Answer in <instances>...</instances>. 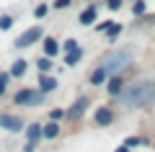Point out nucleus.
<instances>
[{"instance_id": "obj_28", "label": "nucleus", "mask_w": 155, "mask_h": 152, "mask_svg": "<svg viewBox=\"0 0 155 152\" xmlns=\"http://www.w3.org/2000/svg\"><path fill=\"white\" fill-rule=\"evenodd\" d=\"M23 150H26V152H34V150H36V142H26V147H23Z\"/></svg>"}, {"instance_id": "obj_30", "label": "nucleus", "mask_w": 155, "mask_h": 152, "mask_svg": "<svg viewBox=\"0 0 155 152\" xmlns=\"http://www.w3.org/2000/svg\"><path fill=\"white\" fill-rule=\"evenodd\" d=\"M116 152H129V147H119V150H116Z\"/></svg>"}, {"instance_id": "obj_18", "label": "nucleus", "mask_w": 155, "mask_h": 152, "mask_svg": "<svg viewBox=\"0 0 155 152\" xmlns=\"http://www.w3.org/2000/svg\"><path fill=\"white\" fill-rule=\"evenodd\" d=\"M11 26H13V18L11 16H3V18H0V28H3V31H8Z\"/></svg>"}, {"instance_id": "obj_29", "label": "nucleus", "mask_w": 155, "mask_h": 152, "mask_svg": "<svg viewBox=\"0 0 155 152\" xmlns=\"http://www.w3.org/2000/svg\"><path fill=\"white\" fill-rule=\"evenodd\" d=\"M109 23H111V21H104V23H98L96 28H98V31H106V28H109Z\"/></svg>"}, {"instance_id": "obj_6", "label": "nucleus", "mask_w": 155, "mask_h": 152, "mask_svg": "<svg viewBox=\"0 0 155 152\" xmlns=\"http://www.w3.org/2000/svg\"><path fill=\"white\" fill-rule=\"evenodd\" d=\"M122 88H124V82H122L119 75H109V77H106V90H109V95H119Z\"/></svg>"}, {"instance_id": "obj_24", "label": "nucleus", "mask_w": 155, "mask_h": 152, "mask_svg": "<svg viewBox=\"0 0 155 152\" xmlns=\"http://www.w3.org/2000/svg\"><path fill=\"white\" fill-rule=\"evenodd\" d=\"M106 5H109L111 11H119V8H122V0H109V3H106Z\"/></svg>"}, {"instance_id": "obj_5", "label": "nucleus", "mask_w": 155, "mask_h": 152, "mask_svg": "<svg viewBox=\"0 0 155 152\" xmlns=\"http://www.w3.org/2000/svg\"><path fill=\"white\" fill-rule=\"evenodd\" d=\"M0 126H5L8 131H21L23 129L21 119H18V116H11V114H3V116H0Z\"/></svg>"}, {"instance_id": "obj_12", "label": "nucleus", "mask_w": 155, "mask_h": 152, "mask_svg": "<svg viewBox=\"0 0 155 152\" xmlns=\"http://www.w3.org/2000/svg\"><path fill=\"white\" fill-rule=\"evenodd\" d=\"M26 137H28V142H39L41 139V124H31L26 129Z\"/></svg>"}, {"instance_id": "obj_2", "label": "nucleus", "mask_w": 155, "mask_h": 152, "mask_svg": "<svg viewBox=\"0 0 155 152\" xmlns=\"http://www.w3.org/2000/svg\"><path fill=\"white\" fill-rule=\"evenodd\" d=\"M129 62H132V54H129V52H109V54L101 60L98 67L106 72V75H119Z\"/></svg>"}, {"instance_id": "obj_23", "label": "nucleus", "mask_w": 155, "mask_h": 152, "mask_svg": "<svg viewBox=\"0 0 155 152\" xmlns=\"http://www.w3.org/2000/svg\"><path fill=\"white\" fill-rule=\"evenodd\" d=\"M34 16H36V18H44L47 16V5H39L36 11H34Z\"/></svg>"}, {"instance_id": "obj_31", "label": "nucleus", "mask_w": 155, "mask_h": 152, "mask_svg": "<svg viewBox=\"0 0 155 152\" xmlns=\"http://www.w3.org/2000/svg\"><path fill=\"white\" fill-rule=\"evenodd\" d=\"M3 93H5V88H3V85H0V95H3Z\"/></svg>"}, {"instance_id": "obj_15", "label": "nucleus", "mask_w": 155, "mask_h": 152, "mask_svg": "<svg viewBox=\"0 0 155 152\" xmlns=\"http://www.w3.org/2000/svg\"><path fill=\"white\" fill-rule=\"evenodd\" d=\"M106 77H109V75H106V72L98 67V70H96L93 75H91V82H93V85H104V82H106Z\"/></svg>"}, {"instance_id": "obj_14", "label": "nucleus", "mask_w": 155, "mask_h": 152, "mask_svg": "<svg viewBox=\"0 0 155 152\" xmlns=\"http://www.w3.org/2000/svg\"><path fill=\"white\" fill-rule=\"evenodd\" d=\"M83 60V49H72V52H67V57H65V65H75V62H80Z\"/></svg>"}, {"instance_id": "obj_8", "label": "nucleus", "mask_w": 155, "mask_h": 152, "mask_svg": "<svg viewBox=\"0 0 155 152\" xmlns=\"http://www.w3.org/2000/svg\"><path fill=\"white\" fill-rule=\"evenodd\" d=\"M39 85H41V93H52L57 88V80H54V77H49L47 72H39Z\"/></svg>"}, {"instance_id": "obj_26", "label": "nucleus", "mask_w": 155, "mask_h": 152, "mask_svg": "<svg viewBox=\"0 0 155 152\" xmlns=\"http://www.w3.org/2000/svg\"><path fill=\"white\" fill-rule=\"evenodd\" d=\"M54 8H70V0H54Z\"/></svg>"}, {"instance_id": "obj_4", "label": "nucleus", "mask_w": 155, "mask_h": 152, "mask_svg": "<svg viewBox=\"0 0 155 152\" xmlns=\"http://www.w3.org/2000/svg\"><path fill=\"white\" fill-rule=\"evenodd\" d=\"M41 39V28L39 26H34V28H28V31H23L21 36L16 39V47H31L34 41H39Z\"/></svg>"}, {"instance_id": "obj_11", "label": "nucleus", "mask_w": 155, "mask_h": 152, "mask_svg": "<svg viewBox=\"0 0 155 152\" xmlns=\"http://www.w3.org/2000/svg\"><path fill=\"white\" fill-rule=\"evenodd\" d=\"M57 134H60V124H57V121H49V124L41 129V137H47V139H54Z\"/></svg>"}, {"instance_id": "obj_21", "label": "nucleus", "mask_w": 155, "mask_h": 152, "mask_svg": "<svg viewBox=\"0 0 155 152\" xmlns=\"http://www.w3.org/2000/svg\"><path fill=\"white\" fill-rule=\"evenodd\" d=\"M137 144H142V139H140V137H129V139L124 142V147H137Z\"/></svg>"}, {"instance_id": "obj_22", "label": "nucleus", "mask_w": 155, "mask_h": 152, "mask_svg": "<svg viewBox=\"0 0 155 152\" xmlns=\"http://www.w3.org/2000/svg\"><path fill=\"white\" fill-rule=\"evenodd\" d=\"M62 47H65V52H72V49L78 47V41H75V39H67V41L62 44Z\"/></svg>"}, {"instance_id": "obj_10", "label": "nucleus", "mask_w": 155, "mask_h": 152, "mask_svg": "<svg viewBox=\"0 0 155 152\" xmlns=\"http://www.w3.org/2000/svg\"><path fill=\"white\" fill-rule=\"evenodd\" d=\"M96 16H98L96 5H88V8H85L83 13H80V23H83V26H91V23L96 21Z\"/></svg>"}, {"instance_id": "obj_9", "label": "nucleus", "mask_w": 155, "mask_h": 152, "mask_svg": "<svg viewBox=\"0 0 155 152\" xmlns=\"http://www.w3.org/2000/svg\"><path fill=\"white\" fill-rule=\"evenodd\" d=\"M111 121H114V111H111V108H98V114H96V124L109 126Z\"/></svg>"}, {"instance_id": "obj_19", "label": "nucleus", "mask_w": 155, "mask_h": 152, "mask_svg": "<svg viewBox=\"0 0 155 152\" xmlns=\"http://www.w3.org/2000/svg\"><path fill=\"white\" fill-rule=\"evenodd\" d=\"M132 11H134V16H142V13H145V0H137Z\"/></svg>"}, {"instance_id": "obj_27", "label": "nucleus", "mask_w": 155, "mask_h": 152, "mask_svg": "<svg viewBox=\"0 0 155 152\" xmlns=\"http://www.w3.org/2000/svg\"><path fill=\"white\" fill-rule=\"evenodd\" d=\"M8 77H11V75H8V72H0V85H3V88L8 85Z\"/></svg>"}, {"instance_id": "obj_1", "label": "nucleus", "mask_w": 155, "mask_h": 152, "mask_svg": "<svg viewBox=\"0 0 155 152\" xmlns=\"http://www.w3.org/2000/svg\"><path fill=\"white\" fill-rule=\"evenodd\" d=\"M119 95H122L124 106H129V108L150 106V103L155 101V85H153V82H132V85L122 88Z\"/></svg>"}, {"instance_id": "obj_17", "label": "nucleus", "mask_w": 155, "mask_h": 152, "mask_svg": "<svg viewBox=\"0 0 155 152\" xmlns=\"http://www.w3.org/2000/svg\"><path fill=\"white\" fill-rule=\"evenodd\" d=\"M52 70V60L44 57V60H39V72H49Z\"/></svg>"}, {"instance_id": "obj_20", "label": "nucleus", "mask_w": 155, "mask_h": 152, "mask_svg": "<svg viewBox=\"0 0 155 152\" xmlns=\"http://www.w3.org/2000/svg\"><path fill=\"white\" fill-rule=\"evenodd\" d=\"M106 31H109V36H116V34L122 31V26H119V23H114V21H111V23H109V28H106Z\"/></svg>"}, {"instance_id": "obj_13", "label": "nucleus", "mask_w": 155, "mask_h": 152, "mask_svg": "<svg viewBox=\"0 0 155 152\" xmlns=\"http://www.w3.org/2000/svg\"><path fill=\"white\" fill-rule=\"evenodd\" d=\"M44 52H47V57H54L57 52H60V47H57V41H54L52 36L44 39Z\"/></svg>"}, {"instance_id": "obj_7", "label": "nucleus", "mask_w": 155, "mask_h": 152, "mask_svg": "<svg viewBox=\"0 0 155 152\" xmlns=\"http://www.w3.org/2000/svg\"><path fill=\"white\" fill-rule=\"evenodd\" d=\"M85 108H88V98H78L75 106L67 111V116H70V119H80V116L85 114Z\"/></svg>"}, {"instance_id": "obj_3", "label": "nucleus", "mask_w": 155, "mask_h": 152, "mask_svg": "<svg viewBox=\"0 0 155 152\" xmlns=\"http://www.w3.org/2000/svg\"><path fill=\"white\" fill-rule=\"evenodd\" d=\"M41 95H44L41 90H21V93H16V103L18 106H39Z\"/></svg>"}, {"instance_id": "obj_16", "label": "nucleus", "mask_w": 155, "mask_h": 152, "mask_svg": "<svg viewBox=\"0 0 155 152\" xmlns=\"http://www.w3.org/2000/svg\"><path fill=\"white\" fill-rule=\"evenodd\" d=\"M23 72H26V62H23V60H18V62H13V67H11V75H16V77H21Z\"/></svg>"}, {"instance_id": "obj_25", "label": "nucleus", "mask_w": 155, "mask_h": 152, "mask_svg": "<svg viewBox=\"0 0 155 152\" xmlns=\"http://www.w3.org/2000/svg\"><path fill=\"white\" fill-rule=\"evenodd\" d=\"M52 121H57V119H62V116H65V114H62V108H54V111H52Z\"/></svg>"}]
</instances>
